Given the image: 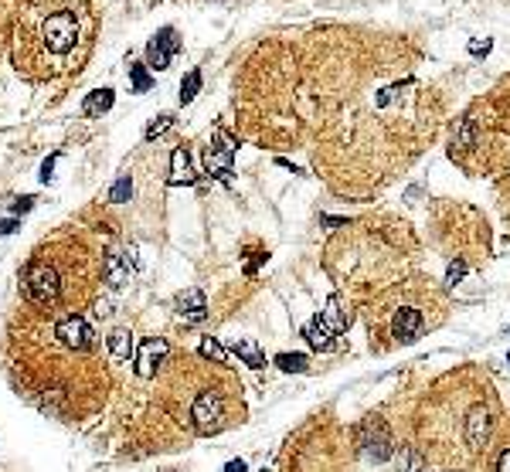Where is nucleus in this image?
Masks as SVG:
<instances>
[{
    "label": "nucleus",
    "mask_w": 510,
    "mask_h": 472,
    "mask_svg": "<svg viewBox=\"0 0 510 472\" xmlns=\"http://www.w3.org/2000/svg\"><path fill=\"white\" fill-rule=\"evenodd\" d=\"M507 411L490 374L459 367L432 384L412 415V438L405 442L429 472H466L500 432Z\"/></svg>",
    "instance_id": "nucleus-1"
},
{
    "label": "nucleus",
    "mask_w": 510,
    "mask_h": 472,
    "mask_svg": "<svg viewBox=\"0 0 510 472\" xmlns=\"http://www.w3.org/2000/svg\"><path fill=\"white\" fill-rule=\"evenodd\" d=\"M432 323L435 319L429 316V306H422L415 299L392 303V306L378 310L374 319H371V347H378V350L408 347V343H415L429 330Z\"/></svg>",
    "instance_id": "nucleus-2"
},
{
    "label": "nucleus",
    "mask_w": 510,
    "mask_h": 472,
    "mask_svg": "<svg viewBox=\"0 0 510 472\" xmlns=\"http://www.w3.org/2000/svg\"><path fill=\"white\" fill-rule=\"evenodd\" d=\"M351 442L340 438V428L330 422H313L296 452V472H347Z\"/></svg>",
    "instance_id": "nucleus-3"
},
{
    "label": "nucleus",
    "mask_w": 510,
    "mask_h": 472,
    "mask_svg": "<svg viewBox=\"0 0 510 472\" xmlns=\"http://www.w3.org/2000/svg\"><path fill=\"white\" fill-rule=\"evenodd\" d=\"M188 422L197 435H218L232 422V408H228V394L221 388H201L191 397L188 408Z\"/></svg>",
    "instance_id": "nucleus-4"
},
{
    "label": "nucleus",
    "mask_w": 510,
    "mask_h": 472,
    "mask_svg": "<svg viewBox=\"0 0 510 472\" xmlns=\"http://www.w3.org/2000/svg\"><path fill=\"white\" fill-rule=\"evenodd\" d=\"M75 38H79V21L72 10H58L41 24V41L51 55H69L75 48Z\"/></svg>",
    "instance_id": "nucleus-5"
},
{
    "label": "nucleus",
    "mask_w": 510,
    "mask_h": 472,
    "mask_svg": "<svg viewBox=\"0 0 510 472\" xmlns=\"http://www.w3.org/2000/svg\"><path fill=\"white\" fill-rule=\"evenodd\" d=\"M21 285H24V296H28L31 303H38V306L55 303V299H58V289H62L58 272H55L48 262H31V265L24 269V276H21Z\"/></svg>",
    "instance_id": "nucleus-6"
},
{
    "label": "nucleus",
    "mask_w": 510,
    "mask_h": 472,
    "mask_svg": "<svg viewBox=\"0 0 510 472\" xmlns=\"http://www.w3.org/2000/svg\"><path fill=\"white\" fill-rule=\"evenodd\" d=\"M466 472H510V415L504 418L500 432L493 435V442L480 452V459Z\"/></svg>",
    "instance_id": "nucleus-7"
},
{
    "label": "nucleus",
    "mask_w": 510,
    "mask_h": 472,
    "mask_svg": "<svg viewBox=\"0 0 510 472\" xmlns=\"http://www.w3.org/2000/svg\"><path fill=\"white\" fill-rule=\"evenodd\" d=\"M177 51H181V38H177V31H174V28H160L157 35L150 38V44H147V68L163 72Z\"/></svg>",
    "instance_id": "nucleus-8"
},
{
    "label": "nucleus",
    "mask_w": 510,
    "mask_h": 472,
    "mask_svg": "<svg viewBox=\"0 0 510 472\" xmlns=\"http://www.w3.org/2000/svg\"><path fill=\"white\" fill-rule=\"evenodd\" d=\"M357 445H364L378 462L381 459H388L394 452V442H392V435H388V428H385V422L381 418H367L364 425H361V438H357Z\"/></svg>",
    "instance_id": "nucleus-9"
},
{
    "label": "nucleus",
    "mask_w": 510,
    "mask_h": 472,
    "mask_svg": "<svg viewBox=\"0 0 510 472\" xmlns=\"http://www.w3.org/2000/svg\"><path fill=\"white\" fill-rule=\"evenodd\" d=\"M55 337H58L69 350H89V347L95 343V333H92V326H89L82 316H65V319L58 323Z\"/></svg>",
    "instance_id": "nucleus-10"
},
{
    "label": "nucleus",
    "mask_w": 510,
    "mask_h": 472,
    "mask_svg": "<svg viewBox=\"0 0 510 472\" xmlns=\"http://www.w3.org/2000/svg\"><path fill=\"white\" fill-rule=\"evenodd\" d=\"M232 153H235V143L228 140V133L225 129H215V147H208V153H204L208 173H215V177L225 180L232 173Z\"/></svg>",
    "instance_id": "nucleus-11"
},
{
    "label": "nucleus",
    "mask_w": 510,
    "mask_h": 472,
    "mask_svg": "<svg viewBox=\"0 0 510 472\" xmlns=\"http://www.w3.org/2000/svg\"><path fill=\"white\" fill-rule=\"evenodd\" d=\"M167 357V340H160V337H150V340H143L140 343V350H136V377H154L157 374V364Z\"/></svg>",
    "instance_id": "nucleus-12"
},
{
    "label": "nucleus",
    "mask_w": 510,
    "mask_h": 472,
    "mask_svg": "<svg viewBox=\"0 0 510 472\" xmlns=\"http://www.w3.org/2000/svg\"><path fill=\"white\" fill-rule=\"evenodd\" d=\"M174 306H177V313L184 316L188 323H201V319L208 316V303H204V292H201V289H184V292H177Z\"/></svg>",
    "instance_id": "nucleus-13"
},
{
    "label": "nucleus",
    "mask_w": 510,
    "mask_h": 472,
    "mask_svg": "<svg viewBox=\"0 0 510 472\" xmlns=\"http://www.w3.org/2000/svg\"><path fill=\"white\" fill-rule=\"evenodd\" d=\"M113 102H116V92H113V88H95V92H89V95H85L82 113L95 119V116H102V113H109V109H113Z\"/></svg>",
    "instance_id": "nucleus-14"
},
{
    "label": "nucleus",
    "mask_w": 510,
    "mask_h": 472,
    "mask_svg": "<svg viewBox=\"0 0 510 472\" xmlns=\"http://www.w3.org/2000/svg\"><path fill=\"white\" fill-rule=\"evenodd\" d=\"M181 184H194V173H191V157L184 147L174 150L170 157V187H181Z\"/></svg>",
    "instance_id": "nucleus-15"
},
{
    "label": "nucleus",
    "mask_w": 510,
    "mask_h": 472,
    "mask_svg": "<svg viewBox=\"0 0 510 472\" xmlns=\"http://www.w3.org/2000/svg\"><path fill=\"white\" fill-rule=\"evenodd\" d=\"M133 276V269H129V258H122V252H113V255H106V282L119 289V285H126Z\"/></svg>",
    "instance_id": "nucleus-16"
},
{
    "label": "nucleus",
    "mask_w": 510,
    "mask_h": 472,
    "mask_svg": "<svg viewBox=\"0 0 510 472\" xmlns=\"http://www.w3.org/2000/svg\"><path fill=\"white\" fill-rule=\"evenodd\" d=\"M307 340L313 343L316 350H334V337H330V330H327V323L320 316L307 323Z\"/></svg>",
    "instance_id": "nucleus-17"
},
{
    "label": "nucleus",
    "mask_w": 510,
    "mask_h": 472,
    "mask_svg": "<svg viewBox=\"0 0 510 472\" xmlns=\"http://www.w3.org/2000/svg\"><path fill=\"white\" fill-rule=\"evenodd\" d=\"M106 343H109V354L116 360H129L133 357V333L129 330H113Z\"/></svg>",
    "instance_id": "nucleus-18"
},
{
    "label": "nucleus",
    "mask_w": 510,
    "mask_h": 472,
    "mask_svg": "<svg viewBox=\"0 0 510 472\" xmlns=\"http://www.w3.org/2000/svg\"><path fill=\"white\" fill-rule=\"evenodd\" d=\"M232 350H235V354L248 364V367H255V370H259V367H266V357H262V350H259L252 340H235V343H232Z\"/></svg>",
    "instance_id": "nucleus-19"
},
{
    "label": "nucleus",
    "mask_w": 510,
    "mask_h": 472,
    "mask_svg": "<svg viewBox=\"0 0 510 472\" xmlns=\"http://www.w3.org/2000/svg\"><path fill=\"white\" fill-rule=\"evenodd\" d=\"M129 85H133V92H150V72H147V62L140 65V62H129Z\"/></svg>",
    "instance_id": "nucleus-20"
},
{
    "label": "nucleus",
    "mask_w": 510,
    "mask_h": 472,
    "mask_svg": "<svg viewBox=\"0 0 510 472\" xmlns=\"http://www.w3.org/2000/svg\"><path fill=\"white\" fill-rule=\"evenodd\" d=\"M197 92H201V72H197V68H191V72L181 79V106L194 102Z\"/></svg>",
    "instance_id": "nucleus-21"
},
{
    "label": "nucleus",
    "mask_w": 510,
    "mask_h": 472,
    "mask_svg": "<svg viewBox=\"0 0 510 472\" xmlns=\"http://www.w3.org/2000/svg\"><path fill=\"white\" fill-rule=\"evenodd\" d=\"M197 350H201L204 360H215V364H221V367L228 364V350H225L218 340H201V347H197Z\"/></svg>",
    "instance_id": "nucleus-22"
},
{
    "label": "nucleus",
    "mask_w": 510,
    "mask_h": 472,
    "mask_svg": "<svg viewBox=\"0 0 510 472\" xmlns=\"http://www.w3.org/2000/svg\"><path fill=\"white\" fill-rule=\"evenodd\" d=\"M170 126H174V116H170V113H163V116H157L150 126H147V129H143V140H157L160 133H167Z\"/></svg>",
    "instance_id": "nucleus-23"
},
{
    "label": "nucleus",
    "mask_w": 510,
    "mask_h": 472,
    "mask_svg": "<svg viewBox=\"0 0 510 472\" xmlns=\"http://www.w3.org/2000/svg\"><path fill=\"white\" fill-rule=\"evenodd\" d=\"M133 197V180L129 177H119L116 184H113V191H109V200L113 204H122V200H129Z\"/></svg>",
    "instance_id": "nucleus-24"
},
{
    "label": "nucleus",
    "mask_w": 510,
    "mask_h": 472,
    "mask_svg": "<svg viewBox=\"0 0 510 472\" xmlns=\"http://www.w3.org/2000/svg\"><path fill=\"white\" fill-rule=\"evenodd\" d=\"M275 364H279L282 370H307V357L303 354H279Z\"/></svg>",
    "instance_id": "nucleus-25"
},
{
    "label": "nucleus",
    "mask_w": 510,
    "mask_h": 472,
    "mask_svg": "<svg viewBox=\"0 0 510 472\" xmlns=\"http://www.w3.org/2000/svg\"><path fill=\"white\" fill-rule=\"evenodd\" d=\"M31 207H35V197H31V194L14 197V200H10V211H14V214H28Z\"/></svg>",
    "instance_id": "nucleus-26"
},
{
    "label": "nucleus",
    "mask_w": 510,
    "mask_h": 472,
    "mask_svg": "<svg viewBox=\"0 0 510 472\" xmlns=\"http://www.w3.org/2000/svg\"><path fill=\"white\" fill-rule=\"evenodd\" d=\"M463 276H466V262H459V258H456V262L449 265V272H446V282H449V285H456Z\"/></svg>",
    "instance_id": "nucleus-27"
},
{
    "label": "nucleus",
    "mask_w": 510,
    "mask_h": 472,
    "mask_svg": "<svg viewBox=\"0 0 510 472\" xmlns=\"http://www.w3.org/2000/svg\"><path fill=\"white\" fill-rule=\"evenodd\" d=\"M490 48H493V41L490 38H483V41L473 38L470 41V55H476V58H480V55H490Z\"/></svg>",
    "instance_id": "nucleus-28"
},
{
    "label": "nucleus",
    "mask_w": 510,
    "mask_h": 472,
    "mask_svg": "<svg viewBox=\"0 0 510 472\" xmlns=\"http://www.w3.org/2000/svg\"><path fill=\"white\" fill-rule=\"evenodd\" d=\"M55 163H58V153H51V157L41 163V180H44V184L51 180V170H55Z\"/></svg>",
    "instance_id": "nucleus-29"
},
{
    "label": "nucleus",
    "mask_w": 510,
    "mask_h": 472,
    "mask_svg": "<svg viewBox=\"0 0 510 472\" xmlns=\"http://www.w3.org/2000/svg\"><path fill=\"white\" fill-rule=\"evenodd\" d=\"M17 228H21V225H17L14 218H7V221H0V235H14Z\"/></svg>",
    "instance_id": "nucleus-30"
},
{
    "label": "nucleus",
    "mask_w": 510,
    "mask_h": 472,
    "mask_svg": "<svg viewBox=\"0 0 510 472\" xmlns=\"http://www.w3.org/2000/svg\"><path fill=\"white\" fill-rule=\"evenodd\" d=\"M225 472H245V462H242V459H238V462H228Z\"/></svg>",
    "instance_id": "nucleus-31"
}]
</instances>
